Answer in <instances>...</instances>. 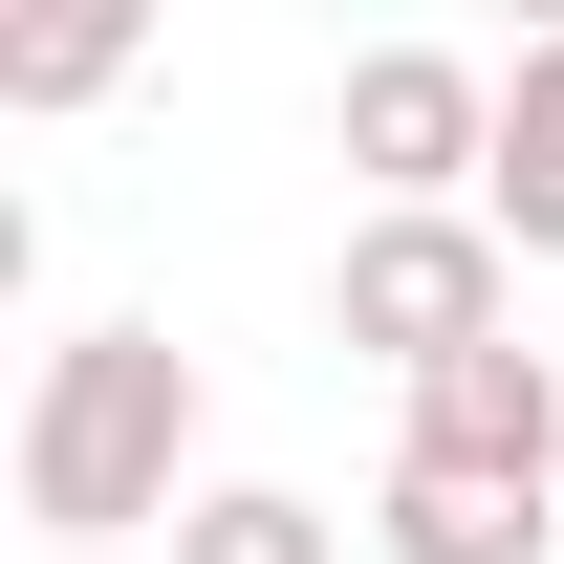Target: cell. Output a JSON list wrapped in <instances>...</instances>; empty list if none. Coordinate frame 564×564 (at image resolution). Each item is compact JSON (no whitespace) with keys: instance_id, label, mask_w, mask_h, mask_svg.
Segmentation results:
<instances>
[{"instance_id":"5","label":"cell","mask_w":564,"mask_h":564,"mask_svg":"<svg viewBox=\"0 0 564 564\" xmlns=\"http://www.w3.org/2000/svg\"><path fill=\"white\" fill-rule=\"evenodd\" d=\"M369 543H391V564H543V543H564V478H456V456H391Z\"/></svg>"},{"instance_id":"6","label":"cell","mask_w":564,"mask_h":564,"mask_svg":"<svg viewBox=\"0 0 564 564\" xmlns=\"http://www.w3.org/2000/svg\"><path fill=\"white\" fill-rule=\"evenodd\" d=\"M478 217H499V261H564V44L499 66V174H478Z\"/></svg>"},{"instance_id":"3","label":"cell","mask_w":564,"mask_h":564,"mask_svg":"<svg viewBox=\"0 0 564 564\" xmlns=\"http://www.w3.org/2000/svg\"><path fill=\"white\" fill-rule=\"evenodd\" d=\"M348 174H369V217H478V174H499V66L369 44V66H348Z\"/></svg>"},{"instance_id":"2","label":"cell","mask_w":564,"mask_h":564,"mask_svg":"<svg viewBox=\"0 0 564 564\" xmlns=\"http://www.w3.org/2000/svg\"><path fill=\"white\" fill-rule=\"evenodd\" d=\"M348 348H391L434 391V369H478V348H521V261H499V217H348Z\"/></svg>"},{"instance_id":"4","label":"cell","mask_w":564,"mask_h":564,"mask_svg":"<svg viewBox=\"0 0 564 564\" xmlns=\"http://www.w3.org/2000/svg\"><path fill=\"white\" fill-rule=\"evenodd\" d=\"M391 456H456V478H564V369H543V348H478V369H434Z\"/></svg>"},{"instance_id":"8","label":"cell","mask_w":564,"mask_h":564,"mask_svg":"<svg viewBox=\"0 0 564 564\" xmlns=\"http://www.w3.org/2000/svg\"><path fill=\"white\" fill-rule=\"evenodd\" d=\"M87 87H131V22H44V44H0V109H87Z\"/></svg>"},{"instance_id":"7","label":"cell","mask_w":564,"mask_h":564,"mask_svg":"<svg viewBox=\"0 0 564 564\" xmlns=\"http://www.w3.org/2000/svg\"><path fill=\"white\" fill-rule=\"evenodd\" d=\"M174 564H348V521H326V499H282V478H217L196 521H174Z\"/></svg>"},{"instance_id":"1","label":"cell","mask_w":564,"mask_h":564,"mask_svg":"<svg viewBox=\"0 0 564 564\" xmlns=\"http://www.w3.org/2000/svg\"><path fill=\"white\" fill-rule=\"evenodd\" d=\"M196 348L174 326H66L44 391H22V521L44 543H131V521H196Z\"/></svg>"}]
</instances>
